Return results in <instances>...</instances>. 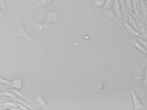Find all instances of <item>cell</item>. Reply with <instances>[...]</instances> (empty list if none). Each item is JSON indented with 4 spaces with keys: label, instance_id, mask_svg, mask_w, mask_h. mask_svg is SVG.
Returning a JSON list of instances; mask_svg holds the SVG:
<instances>
[{
    "label": "cell",
    "instance_id": "obj_4",
    "mask_svg": "<svg viewBox=\"0 0 147 110\" xmlns=\"http://www.w3.org/2000/svg\"><path fill=\"white\" fill-rule=\"evenodd\" d=\"M32 101L34 102L35 104L39 105V106H42L44 107V108H47L48 109V104H47V101L46 99H44V97L42 95H40V93H36V95H34V99H32Z\"/></svg>",
    "mask_w": 147,
    "mask_h": 110
},
{
    "label": "cell",
    "instance_id": "obj_8",
    "mask_svg": "<svg viewBox=\"0 0 147 110\" xmlns=\"http://www.w3.org/2000/svg\"><path fill=\"white\" fill-rule=\"evenodd\" d=\"M113 6H114V12L116 13L118 19H120V20L122 21L123 20V13H122V9H121V5L119 3V0H114Z\"/></svg>",
    "mask_w": 147,
    "mask_h": 110
},
{
    "label": "cell",
    "instance_id": "obj_13",
    "mask_svg": "<svg viewBox=\"0 0 147 110\" xmlns=\"http://www.w3.org/2000/svg\"><path fill=\"white\" fill-rule=\"evenodd\" d=\"M134 83H136V85L139 86L141 84L142 82V72L140 70H138V71L136 72V74H134Z\"/></svg>",
    "mask_w": 147,
    "mask_h": 110
},
{
    "label": "cell",
    "instance_id": "obj_11",
    "mask_svg": "<svg viewBox=\"0 0 147 110\" xmlns=\"http://www.w3.org/2000/svg\"><path fill=\"white\" fill-rule=\"evenodd\" d=\"M140 16L144 19V23H146V15H147V8L145 2L140 1Z\"/></svg>",
    "mask_w": 147,
    "mask_h": 110
},
{
    "label": "cell",
    "instance_id": "obj_14",
    "mask_svg": "<svg viewBox=\"0 0 147 110\" xmlns=\"http://www.w3.org/2000/svg\"><path fill=\"white\" fill-rule=\"evenodd\" d=\"M134 47H136V49H138L139 51H141L142 53H144V54H146V53H147L146 48H144V47L142 46L140 43H138L136 39H134Z\"/></svg>",
    "mask_w": 147,
    "mask_h": 110
},
{
    "label": "cell",
    "instance_id": "obj_3",
    "mask_svg": "<svg viewBox=\"0 0 147 110\" xmlns=\"http://www.w3.org/2000/svg\"><path fill=\"white\" fill-rule=\"evenodd\" d=\"M59 19V15L58 13L55 11H49L47 12L46 14V18H45V23L47 25H51V23H54L58 21Z\"/></svg>",
    "mask_w": 147,
    "mask_h": 110
},
{
    "label": "cell",
    "instance_id": "obj_21",
    "mask_svg": "<svg viewBox=\"0 0 147 110\" xmlns=\"http://www.w3.org/2000/svg\"><path fill=\"white\" fill-rule=\"evenodd\" d=\"M0 18H2V10L0 9Z\"/></svg>",
    "mask_w": 147,
    "mask_h": 110
},
{
    "label": "cell",
    "instance_id": "obj_18",
    "mask_svg": "<svg viewBox=\"0 0 147 110\" xmlns=\"http://www.w3.org/2000/svg\"><path fill=\"white\" fill-rule=\"evenodd\" d=\"M113 1L114 0H105V4H104V8L105 9H109L110 8V6L113 4Z\"/></svg>",
    "mask_w": 147,
    "mask_h": 110
},
{
    "label": "cell",
    "instance_id": "obj_2",
    "mask_svg": "<svg viewBox=\"0 0 147 110\" xmlns=\"http://www.w3.org/2000/svg\"><path fill=\"white\" fill-rule=\"evenodd\" d=\"M131 99H132V105H134V110H144L143 103L141 102V100L139 99V97H137L136 93L134 91H131Z\"/></svg>",
    "mask_w": 147,
    "mask_h": 110
},
{
    "label": "cell",
    "instance_id": "obj_20",
    "mask_svg": "<svg viewBox=\"0 0 147 110\" xmlns=\"http://www.w3.org/2000/svg\"><path fill=\"white\" fill-rule=\"evenodd\" d=\"M0 97H5V95H4V93H2V92H0Z\"/></svg>",
    "mask_w": 147,
    "mask_h": 110
},
{
    "label": "cell",
    "instance_id": "obj_23",
    "mask_svg": "<svg viewBox=\"0 0 147 110\" xmlns=\"http://www.w3.org/2000/svg\"><path fill=\"white\" fill-rule=\"evenodd\" d=\"M0 107H1V103H0Z\"/></svg>",
    "mask_w": 147,
    "mask_h": 110
},
{
    "label": "cell",
    "instance_id": "obj_1",
    "mask_svg": "<svg viewBox=\"0 0 147 110\" xmlns=\"http://www.w3.org/2000/svg\"><path fill=\"white\" fill-rule=\"evenodd\" d=\"M17 36L20 37L21 39H24V40L34 41V42H36V43H38L39 42L38 39L32 38V35L27 31L26 27H24V25H23V19L22 18H20V20H19V23H18V27H17Z\"/></svg>",
    "mask_w": 147,
    "mask_h": 110
},
{
    "label": "cell",
    "instance_id": "obj_9",
    "mask_svg": "<svg viewBox=\"0 0 147 110\" xmlns=\"http://www.w3.org/2000/svg\"><path fill=\"white\" fill-rule=\"evenodd\" d=\"M10 88H14V89H17V90H21V89L23 88V80L21 78L14 79L13 81H11V87Z\"/></svg>",
    "mask_w": 147,
    "mask_h": 110
},
{
    "label": "cell",
    "instance_id": "obj_16",
    "mask_svg": "<svg viewBox=\"0 0 147 110\" xmlns=\"http://www.w3.org/2000/svg\"><path fill=\"white\" fill-rule=\"evenodd\" d=\"M93 3L95 6L100 8V7L104 6V4H105V0H93Z\"/></svg>",
    "mask_w": 147,
    "mask_h": 110
},
{
    "label": "cell",
    "instance_id": "obj_5",
    "mask_svg": "<svg viewBox=\"0 0 147 110\" xmlns=\"http://www.w3.org/2000/svg\"><path fill=\"white\" fill-rule=\"evenodd\" d=\"M52 1L53 0H35L34 3L32 6V10H36V9L41 8V7H46L51 5Z\"/></svg>",
    "mask_w": 147,
    "mask_h": 110
},
{
    "label": "cell",
    "instance_id": "obj_15",
    "mask_svg": "<svg viewBox=\"0 0 147 110\" xmlns=\"http://www.w3.org/2000/svg\"><path fill=\"white\" fill-rule=\"evenodd\" d=\"M0 83H2L4 86H6V87H11V81L8 80V79H4L0 77Z\"/></svg>",
    "mask_w": 147,
    "mask_h": 110
},
{
    "label": "cell",
    "instance_id": "obj_6",
    "mask_svg": "<svg viewBox=\"0 0 147 110\" xmlns=\"http://www.w3.org/2000/svg\"><path fill=\"white\" fill-rule=\"evenodd\" d=\"M124 25H125V28L127 29V31L129 32L131 35H134V36H136V37H141V32H139L138 30H136L131 25H129L127 22H125Z\"/></svg>",
    "mask_w": 147,
    "mask_h": 110
},
{
    "label": "cell",
    "instance_id": "obj_12",
    "mask_svg": "<svg viewBox=\"0 0 147 110\" xmlns=\"http://www.w3.org/2000/svg\"><path fill=\"white\" fill-rule=\"evenodd\" d=\"M105 14L108 16V17H110L112 20L116 21V22H121L120 19H118L117 15H116V13L114 12V10H111V9H105Z\"/></svg>",
    "mask_w": 147,
    "mask_h": 110
},
{
    "label": "cell",
    "instance_id": "obj_22",
    "mask_svg": "<svg viewBox=\"0 0 147 110\" xmlns=\"http://www.w3.org/2000/svg\"><path fill=\"white\" fill-rule=\"evenodd\" d=\"M142 1H143V2H145V1H146V0H142Z\"/></svg>",
    "mask_w": 147,
    "mask_h": 110
},
{
    "label": "cell",
    "instance_id": "obj_19",
    "mask_svg": "<svg viewBox=\"0 0 147 110\" xmlns=\"http://www.w3.org/2000/svg\"><path fill=\"white\" fill-rule=\"evenodd\" d=\"M136 40H137V42H138V43H140L141 45L144 47V48H146V47H147L146 41H144L143 39H141V37H137V38H136Z\"/></svg>",
    "mask_w": 147,
    "mask_h": 110
},
{
    "label": "cell",
    "instance_id": "obj_17",
    "mask_svg": "<svg viewBox=\"0 0 147 110\" xmlns=\"http://www.w3.org/2000/svg\"><path fill=\"white\" fill-rule=\"evenodd\" d=\"M0 9L2 11H5L7 9V4L5 0H0Z\"/></svg>",
    "mask_w": 147,
    "mask_h": 110
},
{
    "label": "cell",
    "instance_id": "obj_7",
    "mask_svg": "<svg viewBox=\"0 0 147 110\" xmlns=\"http://www.w3.org/2000/svg\"><path fill=\"white\" fill-rule=\"evenodd\" d=\"M32 25H34V29L36 30L37 32H44L46 31L47 28H48V25L45 23H38V22H34L32 21Z\"/></svg>",
    "mask_w": 147,
    "mask_h": 110
},
{
    "label": "cell",
    "instance_id": "obj_10",
    "mask_svg": "<svg viewBox=\"0 0 147 110\" xmlns=\"http://www.w3.org/2000/svg\"><path fill=\"white\" fill-rule=\"evenodd\" d=\"M11 92L13 93H15L17 97H19L20 99H25L26 101H28V102H32V99H30L28 97H26L24 93H22L20 92V90H17V89H14V88H12L11 89Z\"/></svg>",
    "mask_w": 147,
    "mask_h": 110
}]
</instances>
